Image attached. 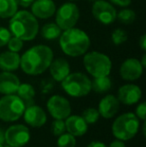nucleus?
<instances>
[{"mask_svg":"<svg viewBox=\"0 0 146 147\" xmlns=\"http://www.w3.org/2000/svg\"><path fill=\"white\" fill-rule=\"evenodd\" d=\"M145 114H146V103L142 102L137 106L136 108V116L142 120H145Z\"/></svg>","mask_w":146,"mask_h":147,"instance_id":"nucleus-32","label":"nucleus"},{"mask_svg":"<svg viewBox=\"0 0 146 147\" xmlns=\"http://www.w3.org/2000/svg\"><path fill=\"white\" fill-rule=\"evenodd\" d=\"M140 63H141V65H142L143 67H145V66H146V55L145 54H143L142 61H140Z\"/></svg>","mask_w":146,"mask_h":147,"instance_id":"nucleus-39","label":"nucleus"},{"mask_svg":"<svg viewBox=\"0 0 146 147\" xmlns=\"http://www.w3.org/2000/svg\"><path fill=\"white\" fill-rule=\"evenodd\" d=\"M20 85V80L15 74L9 71L0 73V93L4 95L16 93Z\"/></svg>","mask_w":146,"mask_h":147,"instance_id":"nucleus-17","label":"nucleus"},{"mask_svg":"<svg viewBox=\"0 0 146 147\" xmlns=\"http://www.w3.org/2000/svg\"><path fill=\"white\" fill-rule=\"evenodd\" d=\"M5 142V131L0 128V143L3 144Z\"/></svg>","mask_w":146,"mask_h":147,"instance_id":"nucleus-38","label":"nucleus"},{"mask_svg":"<svg viewBox=\"0 0 146 147\" xmlns=\"http://www.w3.org/2000/svg\"><path fill=\"white\" fill-rule=\"evenodd\" d=\"M11 36L12 34L10 30H8L7 28L0 27V47L5 46Z\"/></svg>","mask_w":146,"mask_h":147,"instance_id":"nucleus-31","label":"nucleus"},{"mask_svg":"<svg viewBox=\"0 0 146 147\" xmlns=\"http://www.w3.org/2000/svg\"><path fill=\"white\" fill-rule=\"evenodd\" d=\"M66 130L65 128V122L62 119H55L52 122V125H51V131H52L53 135L59 136L61 134H63Z\"/></svg>","mask_w":146,"mask_h":147,"instance_id":"nucleus-30","label":"nucleus"},{"mask_svg":"<svg viewBox=\"0 0 146 147\" xmlns=\"http://www.w3.org/2000/svg\"><path fill=\"white\" fill-rule=\"evenodd\" d=\"M79 16L80 12L78 6L73 2H66L55 11V23L61 28V30H66L75 27Z\"/></svg>","mask_w":146,"mask_h":147,"instance_id":"nucleus-8","label":"nucleus"},{"mask_svg":"<svg viewBox=\"0 0 146 147\" xmlns=\"http://www.w3.org/2000/svg\"><path fill=\"white\" fill-rule=\"evenodd\" d=\"M111 79L108 76H100L94 77L93 81H91V89H93L97 93H104L110 90L111 88Z\"/></svg>","mask_w":146,"mask_h":147,"instance_id":"nucleus-24","label":"nucleus"},{"mask_svg":"<svg viewBox=\"0 0 146 147\" xmlns=\"http://www.w3.org/2000/svg\"><path fill=\"white\" fill-rule=\"evenodd\" d=\"M57 146L58 147H75L76 140L75 136L70 133H63L58 136L57 140Z\"/></svg>","mask_w":146,"mask_h":147,"instance_id":"nucleus-27","label":"nucleus"},{"mask_svg":"<svg viewBox=\"0 0 146 147\" xmlns=\"http://www.w3.org/2000/svg\"><path fill=\"white\" fill-rule=\"evenodd\" d=\"M109 147H126V146H125L124 142H123L122 140L116 139V140H114L113 142H111Z\"/></svg>","mask_w":146,"mask_h":147,"instance_id":"nucleus-36","label":"nucleus"},{"mask_svg":"<svg viewBox=\"0 0 146 147\" xmlns=\"http://www.w3.org/2000/svg\"><path fill=\"white\" fill-rule=\"evenodd\" d=\"M61 33H62L61 28L54 22L46 23L41 29V36L46 40H55L60 37Z\"/></svg>","mask_w":146,"mask_h":147,"instance_id":"nucleus-23","label":"nucleus"},{"mask_svg":"<svg viewBox=\"0 0 146 147\" xmlns=\"http://www.w3.org/2000/svg\"><path fill=\"white\" fill-rule=\"evenodd\" d=\"M141 95H142V92H141L140 87H138L135 84H125L119 88L118 100L123 104L132 105L140 100Z\"/></svg>","mask_w":146,"mask_h":147,"instance_id":"nucleus-15","label":"nucleus"},{"mask_svg":"<svg viewBox=\"0 0 146 147\" xmlns=\"http://www.w3.org/2000/svg\"><path fill=\"white\" fill-rule=\"evenodd\" d=\"M139 129V118L134 113H124L114 120L112 133L119 140H129L133 138Z\"/></svg>","mask_w":146,"mask_h":147,"instance_id":"nucleus-4","label":"nucleus"},{"mask_svg":"<svg viewBox=\"0 0 146 147\" xmlns=\"http://www.w3.org/2000/svg\"><path fill=\"white\" fill-rule=\"evenodd\" d=\"M53 60V51L47 45H35L20 56V67L28 75H39L46 71Z\"/></svg>","mask_w":146,"mask_h":147,"instance_id":"nucleus-1","label":"nucleus"},{"mask_svg":"<svg viewBox=\"0 0 146 147\" xmlns=\"http://www.w3.org/2000/svg\"><path fill=\"white\" fill-rule=\"evenodd\" d=\"M59 45L67 56L78 57L87 52L90 47V38L85 31L72 27L61 33Z\"/></svg>","mask_w":146,"mask_h":147,"instance_id":"nucleus-2","label":"nucleus"},{"mask_svg":"<svg viewBox=\"0 0 146 147\" xmlns=\"http://www.w3.org/2000/svg\"><path fill=\"white\" fill-rule=\"evenodd\" d=\"M20 66V55L18 52L5 51L0 54V69L3 71H15Z\"/></svg>","mask_w":146,"mask_h":147,"instance_id":"nucleus-20","label":"nucleus"},{"mask_svg":"<svg viewBox=\"0 0 146 147\" xmlns=\"http://www.w3.org/2000/svg\"><path fill=\"white\" fill-rule=\"evenodd\" d=\"M63 90L72 97L86 96L91 90V81L87 75L80 72L69 73L61 81Z\"/></svg>","mask_w":146,"mask_h":147,"instance_id":"nucleus-6","label":"nucleus"},{"mask_svg":"<svg viewBox=\"0 0 146 147\" xmlns=\"http://www.w3.org/2000/svg\"><path fill=\"white\" fill-rule=\"evenodd\" d=\"M23 101L14 94H8L0 99V119L5 122L16 121L25 110Z\"/></svg>","mask_w":146,"mask_h":147,"instance_id":"nucleus-7","label":"nucleus"},{"mask_svg":"<svg viewBox=\"0 0 146 147\" xmlns=\"http://www.w3.org/2000/svg\"><path fill=\"white\" fill-rule=\"evenodd\" d=\"M47 109L54 119H66L71 113L69 101L60 95H53L47 101Z\"/></svg>","mask_w":146,"mask_h":147,"instance_id":"nucleus-11","label":"nucleus"},{"mask_svg":"<svg viewBox=\"0 0 146 147\" xmlns=\"http://www.w3.org/2000/svg\"><path fill=\"white\" fill-rule=\"evenodd\" d=\"M18 6H21L23 8H27L29 6H31V4L33 3L34 0H15Z\"/></svg>","mask_w":146,"mask_h":147,"instance_id":"nucleus-34","label":"nucleus"},{"mask_svg":"<svg viewBox=\"0 0 146 147\" xmlns=\"http://www.w3.org/2000/svg\"><path fill=\"white\" fill-rule=\"evenodd\" d=\"M90 1H96V0H90Z\"/></svg>","mask_w":146,"mask_h":147,"instance_id":"nucleus-43","label":"nucleus"},{"mask_svg":"<svg viewBox=\"0 0 146 147\" xmlns=\"http://www.w3.org/2000/svg\"><path fill=\"white\" fill-rule=\"evenodd\" d=\"M83 64L86 71L93 77L108 76L112 68V62L106 54L91 51L84 55Z\"/></svg>","mask_w":146,"mask_h":147,"instance_id":"nucleus-5","label":"nucleus"},{"mask_svg":"<svg viewBox=\"0 0 146 147\" xmlns=\"http://www.w3.org/2000/svg\"><path fill=\"white\" fill-rule=\"evenodd\" d=\"M92 14L98 22L104 25H109L116 20L117 11L110 2L96 0L92 5Z\"/></svg>","mask_w":146,"mask_h":147,"instance_id":"nucleus-9","label":"nucleus"},{"mask_svg":"<svg viewBox=\"0 0 146 147\" xmlns=\"http://www.w3.org/2000/svg\"><path fill=\"white\" fill-rule=\"evenodd\" d=\"M8 49L10 51H13V52H19L22 48H23V40H21L20 38L16 36H11L10 39L8 40L7 44Z\"/></svg>","mask_w":146,"mask_h":147,"instance_id":"nucleus-29","label":"nucleus"},{"mask_svg":"<svg viewBox=\"0 0 146 147\" xmlns=\"http://www.w3.org/2000/svg\"><path fill=\"white\" fill-rule=\"evenodd\" d=\"M56 11V5L53 0H34L31 4V13L39 19H48Z\"/></svg>","mask_w":146,"mask_h":147,"instance_id":"nucleus-13","label":"nucleus"},{"mask_svg":"<svg viewBox=\"0 0 146 147\" xmlns=\"http://www.w3.org/2000/svg\"><path fill=\"white\" fill-rule=\"evenodd\" d=\"M87 147H107L103 142L100 141H92L91 143H89L87 145Z\"/></svg>","mask_w":146,"mask_h":147,"instance_id":"nucleus-37","label":"nucleus"},{"mask_svg":"<svg viewBox=\"0 0 146 147\" xmlns=\"http://www.w3.org/2000/svg\"><path fill=\"white\" fill-rule=\"evenodd\" d=\"M111 4H114L119 7H128L131 4V0H109Z\"/></svg>","mask_w":146,"mask_h":147,"instance_id":"nucleus-33","label":"nucleus"},{"mask_svg":"<svg viewBox=\"0 0 146 147\" xmlns=\"http://www.w3.org/2000/svg\"><path fill=\"white\" fill-rule=\"evenodd\" d=\"M128 39L127 32L122 28H116L111 34V41L114 45H121Z\"/></svg>","mask_w":146,"mask_h":147,"instance_id":"nucleus-26","label":"nucleus"},{"mask_svg":"<svg viewBox=\"0 0 146 147\" xmlns=\"http://www.w3.org/2000/svg\"><path fill=\"white\" fill-rule=\"evenodd\" d=\"M135 18H136L135 12L127 7H124V9H121L116 15V19L123 24H131L135 20Z\"/></svg>","mask_w":146,"mask_h":147,"instance_id":"nucleus-25","label":"nucleus"},{"mask_svg":"<svg viewBox=\"0 0 146 147\" xmlns=\"http://www.w3.org/2000/svg\"><path fill=\"white\" fill-rule=\"evenodd\" d=\"M9 30L13 36L23 41H31L39 32L37 18L27 10L17 11L9 21Z\"/></svg>","mask_w":146,"mask_h":147,"instance_id":"nucleus-3","label":"nucleus"},{"mask_svg":"<svg viewBox=\"0 0 146 147\" xmlns=\"http://www.w3.org/2000/svg\"><path fill=\"white\" fill-rule=\"evenodd\" d=\"M99 116L100 114L98 112V110L93 108V107L85 109L83 111V113H82V117H83V119L85 120L87 124H93L95 122H97V120L99 119Z\"/></svg>","mask_w":146,"mask_h":147,"instance_id":"nucleus-28","label":"nucleus"},{"mask_svg":"<svg viewBox=\"0 0 146 147\" xmlns=\"http://www.w3.org/2000/svg\"><path fill=\"white\" fill-rule=\"evenodd\" d=\"M143 66L136 58L126 59L120 66L119 73L122 79L127 81H134L141 77L143 73Z\"/></svg>","mask_w":146,"mask_h":147,"instance_id":"nucleus-12","label":"nucleus"},{"mask_svg":"<svg viewBox=\"0 0 146 147\" xmlns=\"http://www.w3.org/2000/svg\"><path fill=\"white\" fill-rule=\"evenodd\" d=\"M64 122L67 132L72 134L73 136H82L88 130V124L83 119V117L79 115H69Z\"/></svg>","mask_w":146,"mask_h":147,"instance_id":"nucleus-18","label":"nucleus"},{"mask_svg":"<svg viewBox=\"0 0 146 147\" xmlns=\"http://www.w3.org/2000/svg\"><path fill=\"white\" fill-rule=\"evenodd\" d=\"M0 147H4V146H3V144H2V143H0Z\"/></svg>","mask_w":146,"mask_h":147,"instance_id":"nucleus-40","label":"nucleus"},{"mask_svg":"<svg viewBox=\"0 0 146 147\" xmlns=\"http://www.w3.org/2000/svg\"><path fill=\"white\" fill-rule=\"evenodd\" d=\"M29 139V129L22 124L12 125L5 131V142L7 143V145L22 147L28 143Z\"/></svg>","mask_w":146,"mask_h":147,"instance_id":"nucleus-10","label":"nucleus"},{"mask_svg":"<svg viewBox=\"0 0 146 147\" xmlns=\"http://www.w3.org/2000/svg\"><path fill=\"white\" fill-rule=\"evenodd\" d=\"M17 96L23 101L25 107L31 106L34 104V96H35V90L31 84L23 83L20 84L17 89Z\"/></svg>","mask_w":146,"mask_h":147,"instance_id":"nucleus-21","label":"nucleus"},{"mask_svg":"<svg viewBox=\"0 0 146 147\" xmlns=\"http://www.w3.org/2000/svg\"><path fill=\"white\" fill-rule=\"evenodd\" d=\"M18 11L15 0H0V18H11Z\"/></svg>","mask_w":146,"mask_h":147,"instance_id":"nucleus-22","label":"nucleus"},{"mask_svg":"<svg viewBox=\"0 0 146 147\" xmlns=\"http://www.w3.org/2000/svg\"><path fill=\"white\" fill-rule=\"evenodd\" d=\"M23 115L26 123L35 128L43 126L47 121V116L45 111L41 107L34 104L25 108Z\"/></svg>","mask_w":146,"mask_h":147,"instance_id":"nucleus-14","label":"nucleus"},{"mask_svg":"<svg viewBox=\"0 0 146 147\" xmlns=\"http://www.w3.org/2000/svg\"><path fill=\"white\" fill-rule=\"evenodd\" d=\"M4 147H13V146H10V145H7V146H4Z\"/></svg>","mask_w":146,"mask_h":147,"instance_id":"nucleus-41","label":"nucleus"},{"mask_svg":"<svg viewBox=\"0 0 146 147\" xmlns=\"http://www.w3.org/2000/svg\"><path fill=\"white\" fill-rule=\"evenodd\" d=\"M119 100L114 95H106L101 99L98 106V112L103 118L110 119L118 112Z\"/></svg>","mask_w":146,"mask_h":147,"instance_id":"nucleus-16","label":"nucleus"},{"mask_svg":"<svg viewBox=\"0 0 146 147\" xmlns=\"http://www.w3.org/2000/svg\"><path fill=\"white\" fill-rule=\"evenodd\" d=\"M50 74L55 81L61 82L69 73H70V66L68 61L64 58H57L52 60L49 66Z\"/></svg>","mask_w":146,"mask_h":147,"instance_id":"nucleus-19","label":"nucleus"},{"mask_svg":"<svg viewBox=\"0 0 146 147\" xmlns=\"http://www.w3.org/2000/svg\"><path fill=\"white\" fill-rule=\"evenodd\" d=\"M138 45L142 51L146 50V35L145 34H143L142 36L140 37V39H139V41H138Z\"/></svg>","mask_w":146,"mask_h":147,"instance_id":"nucleus-35","label":"nucleus"},{"mask_svg":"<svg viewBox=\"0 0 146 147\" xmlns=\"http://www.w3.org/2000/svg\"><path fill=\"white\" fill-rule=\"evenodd\" d=\"M68 1H75V0H68Z\"/></svg>","mask_w":146,"mask_h":147,"instance_id":"nucleus-42","label":"nucleus"}]
</instances>
